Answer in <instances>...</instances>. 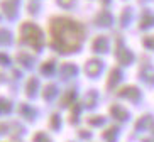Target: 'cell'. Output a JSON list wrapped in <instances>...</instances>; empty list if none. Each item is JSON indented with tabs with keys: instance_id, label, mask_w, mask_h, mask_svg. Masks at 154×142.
Here are the masks:
<instances>
[{
	"instance_id": "obj_1",
	"label": "cell",
	"mask_w": 154,
	"mask_h": 142,
	"mask_svg": "<svg viewBox=\"0 0 154 142\" xmlns=\"http://www.w3.org/2000/svg\"><path fill=\"white\" fill-rule=\"evenodd\" d=\"M51 36H53V44L56 47H59L61 51H71L78 47V42L82 41L83 32L76 22L58 19L51 26Z\"/></svg>"
}]
</instances>
